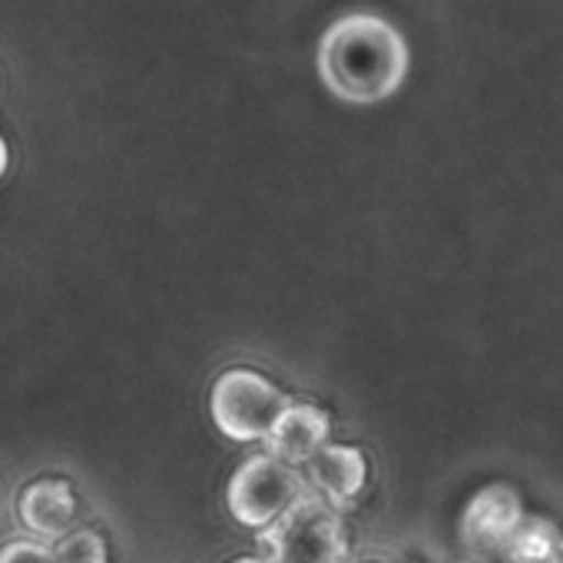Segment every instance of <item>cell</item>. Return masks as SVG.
Listing matches in <instances>:
<instances>
[{"mask_svg": "<svg viewBox=\"0 0 563 563\" xmlns=\"http://www.w3.org/2000/svg\"><path fill=\"white\" fill-rule=\"evenodd\" d=\"M319 77L345 103H382L408 77V44L378 14H345L322 34Z\"/></svg>", "mask_w": 563, "mask_h": 563, "instance_id": "obj_1", "label": "cell"}, {"mask_svg": "<svg viewBox=\"0 0 563 563\" xmlns=\"http://www.w3.org/2000/svg\"><path fill=\"white\" fill-rule=\"evenodd\" d=\"M268 563H345L349 540L339 510L329 500L302 497L262 533Z\"/></svg>", "mask_w": 563, "mask_h": 563, "instance_id": "obj_2", "label": "cell"}, {"mask_svg": "<svg viewBox=\"0 0 563 563\" xmlns=\"http://www.w3.org/2000/svg\"><path fill=\"white\" fill-rule=\"evenodd\" d=\"M292 401L252 368H232L212 385V421L232 441H265Z\"/></svg>", "mask_w": 563, "mask_h": 563, "instance_id": "obj_3", "label": "cell"}, {"mask_svg": "<svg viewBox=\"0 0 563 563\" xmlns=\"http://www.w3.org/2000/svg\"><path fill=\"white\" fill-rule=\"evenodd\" d=\"M225 500L239 523L265 530L302 500L299 467L272 454H255L232 474Z\"/></svg>", "mask_w": 563, "mask_h": 563, "instance_id": "obj_4", "label": "cell"}, {"mask_svg": "<svg viewBox=\"0 0 563 563\" xmlns=\"http://www.w3.org/2000/svg\"><path fill=\"white\" fill-rule=\"evenodd\" d=\"M520 520H523L520 497L504 484H490L481 494H474L471 504L464 507L461 540L471 553H494L504 547V540Z\"/></svg>", "mask_w": 563, "mask_h": 563, "instance_id": "obj_5", "label": "cell"}, {"mask_svg": "<svg viewBox=\"0 0 563 563\" xmlns=\"http://www.w3.org/2000/svg\"><path fill=\"white\" fill-rule=\"evenodd\" d=\"M325 438H329V415L309 401H299V405L292 401L286 415L275 421L265 444L272 457L299 467V464H309L325 448Z\"/></svg>", "mask_w": 563, "mask_h": 563, "instance_id": "obj_6", "label": "cell"}, {"mask_svg": "<svg viewBox=\"0 0 563 563\" xmlns=\"http://www.w3.org/2000/svg\"><path fill=\"white\" fill-rule=\"evenodd\" d=\"M21 520L41 540H64L77 514V500L67 481H37L21 494Z\"/></svg>", "mask_w": 563, "mask_h": 563, "instance_id": "obj_7", "label": "cell"}, {"mask_svg": "<svg viewBox=\"0 0 563 563\" xmlns=\"http://www.w3.org/2000/svg\"><path fill=\"white\" fill-rule=\"evenodd\" d=\"M309 474L316 481V487L325 494V500L332 507H345L368 477V461L358 448L349 444H325L312 461H309Z\"/></svg>", "mask_w": 563, "mask_h": 563, "instance_id": "obj_8", "label": "cell"}, {"mask_svg": "<svg viewBox=\"0 0 563 563\" xmlns=\"http://www.w3.org/2000/svg\"><path fill=\"white\" fill-rule=\"evenodd\" d=\"M560 530L553 520L547 517H523L510 537L504 540L500 553L510 560V563H550L556 547H560Z\"/></svg>", "mask_w": 563, "mask_h": 563, "instance_id": "obj_9", "label": "cell"}, {"mask_svg": "<svg viewBox=\"0 0 563 563\" xmlns=\"http://www.w3.org/2000/svg\"><path fill=\"white\" fill-rule=\"evenodd\" d=\"M57 563H107V540L97 530H77L57 540L54 547Z\"/></svg>", "mask_w": 563, "mask_h": 563, "instance_id": "obj_10", "label": "cell"}, {"mask_svg": "<svg viewBox=\"0 0 563 563\" xmlns=\"http://www.w3.org/2000/svg\"><path fill=\"white\" fill-rule=\"evenodd\" d=\"M0 563H57L54 550L37 540H14L0 550Z\"/></svg>", "mask_w": 563, "mask_h": 563, "instance_id": "obj_11", "label": "cell"}, {"mask_svg": "<svg viewBox=\"0 0 563 563\" xmlns=\"http://www.w3.org/2000/svg\"><path fill=\"white\" fill-rule=\"evenodd\" d=\"M8 173V143H4V136H0V176Z\"/></svg>", "mask_w": 563, "mask_h": 563, "instance_id": "obj_12", "label": "cell"}, {"mask_svg": "<svg viewBox=\"0 0 563 563\" xmlns=\"http://www.w3.org/2000/svg\"><path fill=\"white\" fill-rule=\"evenodd\" d=\"M550 563H563V540H560V547H556V553H553V560Z\"/></svg>", "mask_w": 563, "mask_h": 563, "instance_id": "obj_13", "label": "cell"}, {"mask_svg": "<svg viewBox=\"0 0 563 563\" xmlns=\"http://www.w3.org/2000/svg\"><path fill=\"white\" fill-rule=\"evenodd\" d=\"M232 563H265V560H252V556H245V560H232Z\"/></svg>", "mask_w": 563, "mask_h": 563, "instance_id": "obj_14", "label": "cell"}]
</instances>
